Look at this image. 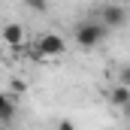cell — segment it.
Instances as JSON below:
<instances>
[{"label":"cell","mask_w":130,"mask_h":130,"mask_svg":"<svg viewBox=\"0 0 130 130\" xmlns=\"http://www.w3.org/2000/svg\"><path fill=\"white\" fill-rule=\"evenodd\" d=\"M76 42L82 45V48H97L100 42H103V36H106V27L100 24V21H85V24H79L76 27Z\"/></svg>","instance_id":"1"},{"label":"cell","mask_w":130,"mask_h":130,"mask_svg":"<svg viewBox=\"0 0 130 130\" xmlns=\"http://www.w3.org/2000/svg\"><path fill=\"white\" fill-rule=\"evenodd\" d=\"M100 24L109 30V27H124L127 24V9L118 6V3H106L100 9Z\"/></svg>","instance_id":"2"},{"label":"cell","mask_w":130,"mask_h":130,"mask_svg":"<svg viewBox=\"0 0 130 130\" xmlns=\"http://www.w3.org/2000/svg\"><path fill=\"white\" fill-rule=\"evenodd\" d=\"M67 52V42L58 33H42L39 36V58H61Z\"/></svg>","instance_id":"3"},{"label":"cell","mask_w":130,"mask_h":130,"mask_svg":"<svg viewBox=\"0 0 130 130\" xmlns=\"http://www.w3.org/2000/svg\"><path fill=\"white\" fill-rule=\"evenodd\" d=\"M0 42H6V45H12V48H18L21 42H24V27L21 24H3L0 27Z\"/></svg>","instance_id":"4"},{"label":"cell","mask_w":130,"mask_h":130,"mask_svg":"<svg viewBox=\"0 0 130 130\" xmlns=\"http://www.w3.org/2000/svg\"><path fill=\"white\" fill-rule=\"evenodd\" d=\"M12 118H15V100L9 94H0V127L9 124Z\"/></svg>","instance_id":"5"},{"label":"cell","mask_w":130,"mask_h":130,"mask_svg":"<svg viewBox=\"0 0 130 130\" xmlns=\"http://www.w3.org/2000/svg\"><path fill=\"white\" fill-rule=\"evenodd\" d=\"M109 100H112L115 106H127V103H130V88L115 85V88H112V94H109Z\"/></svg>","instance_id":"6"},{"label":"cell","mask_w":130,"mask_h":130,"mask_svg":"<svg viewBox=\"0 0 130 130\" xmlns=\"http://www.w3.org/2000/svg\"><path fill=\"white\" fill-rule=\"evenodd\" d=\"M24 6L33 9V12H39V15H42V12H48V0H24Z\"/></svg>","instance_id":"7"},{"label":"cell","mask_w":130,"mask_h":130,"mask_svg":"<svg viewBox=\"0 0 130 130\" xmlns=\"http://www.w3.org/2000/svg\"><path fill=\"white\" fill-rule=\"evenodd\" d=\"M118 85H124V88H130V64H124L121 70H118Z\"/></svg>","instance_id":"8"},{"label":"cell","mask_w":130,"mask_h":130,"mask_svg":"<svg viewBox=\"0 0 130 130\" xmlns=\"http://www.w3.org/2000/svg\"><path fill=\"white\" fill-rule=\"evenodd\" d=\"M24 88H27V85H24L21 79H12V91H24Z\"/></svg>","instance_id":"9"},{"label":"cell","mask_w":130,"mask_h":130,"mask_svg":"<svg viewBox=\"0 0 130 130\" xmlns=\"http://www.w3.org/2000/svg\"><path fill=\"white\" fill-rule=\"evenodd\" d=\"M58 130H76V127H73L70 121H61V124H58Z\"/></svg>","instance_id":"10"},{"label":"cell","mask_w":130,"mask_h":130,"mask_svg":"<svg viewBox=\"0 0 130 130\" xmlns=\"http://www.w3.org/2000/svg\"><path fill=\"white\" fill-rule=\"evenodd\" d=\"M121 112H124V115L130 118V103H127V106H121Z\"/></svg>","instance_id":"11"},{"label":"cell","mask_w":130,"mask_h":130,"mask_svg":"<svg viewBox=\"0 0 130 130\" xmlns=\"http://www.w3.org/2000/svg\"><path fill=\"white\" fill-rule=\"evenodd\" d=\"M0 52H3V42H0Z\"/></svg>","instance_id":"12"}]
</instances>
